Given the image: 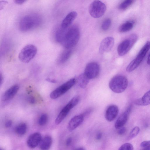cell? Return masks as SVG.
<instances>
[{
    "instance_id": "obj_31",
    "label": "cell",
    "mask_w": 150,
    "mask_h": 150,
    "mask_svg": "<svg viewBox=\"0 0 150 150\" xmlns=\"http://www.w3.org/2000/svg\"><path fill=\"white\" fill-rule=\"evenodd\" d=\"M126 128L125 127H122L118 130V134L120 135H122L124 134L126 132Z\"/></svg>"
},
{
    "instance_id": "obj_37",
    "label": "cell",
    "mask_w": 150,
    "mask_h": 150,
    "mask_svg": "<svg viewBox=\"0 0 150 150\" xmlns=\"http://www.w3.org/2000/svg\"><path fill=\"white\" fill-rule=\"evenodd\" d=\"M2 2H1V1L0 2V5H2V6H0V9H3V8L4 7L5 5L7 3V2L6 1H2Z\"/></svg>"
},
{
    "instance_id": "obj_23",
    "label": "cell",
    "mask_w": 150,
    "mask_h": 150,
    "mask_svg": "<svg viewBox=\"0 0 150 150\" xmlns=\"http://www.w3.org/2000/svg\"><path fill=\"white\" fill-rule=\"evenodd\" d=\"M142 106H146L150 104V89L140 98Z\"/></svg>"
},
{
    "instance_id": "obj_7",
    "label": "cell",
    "mask_w": 150,
    "mask_h": 150,
    "mask_svg": "<svg viewBox=\"0 0 150 150\" xmlns=\"http://www.w3.org/2000/svg\"><path fill=\"white\" fill-rule=\"evenodd\" d=\"M137 39V36L134 34L130 35L129 37L121 42L118 45L117 51L120 56L126 54L131 49Z\"/></svg>"
},
{
    "instance_id": "obj_8",
    "label": "cell",
    "mask_w": 150,
    "mask_h": 150,
    "mask_svg": "<svg viewBox=\"0 0 150 150\" xmlns=\"http://www.w3.org/2000/svg\"><path fill=\"white\" fill-rule=\"evenodd\" d=\"M76 80L72 78L51 92L50 98L56 99L61 96L69 90L75 83Z\"/></svg>"
},
{
    "instance_id": "obj_12",
    "label": "cell",
    "mask_w": 150,
    "mask_h": 150,
    "mask_svg": "<svg viewBox=\"0 0 150 150\" xmlns=\"http://www.w3.org/2000/svg\"><path fill=\"white\" fill-rule=\"evenodd\" d=\"M132 105H130L127 109L118 117L115 124L116 129H119L123 127L127 121L129 115L132 109Z\"/></svg>"
},
{
    "instance_id": "obj_25",
    "label": "cell",
    "mask_w": 150,
    "mask_h": 150,
    "mask_svg": "<svg viewBox=\"0 0 150 150\" xmlns=\"http://www.w3.org/2000/svg\"><path fill=\"white\" fill-rule=\"evenodd\" d=\"M139 131L140 129L139 127L137 126L135 127L130 132L127 139L129 140L135 137L138 134Z\"/></svg>"
},
{
    "instance_id": "obj_38",
    "label": "cell",
    "mask_w": 150,
    "mask_h": 150,
    "mask_svg": "<svg viewBox=\"0 0 150 150\" xmlns=\"http://www.w3.org/2000/svg\"><path fill=\"white\" fill-rule=\"evenodd\" d=\"M92 110L91 109H89L88 110H86L85 112H84V113L82 114L84 116L88 114H89L91 111Z\"/></svg>"
},
{
    "instance_id": "obj_30",
    "label": "cell",
    "mask_w": 150,
    "mask_h": 150,
    "mask_svg": "<svg viewBox=\"0 0 150 150\" xmlns=\"http://www.w3.org/2000/svg\"><path fill=\"white\" fill-rule=\"evenodd\" d=\"M28 102L30 103L33 104L36 102V100L34 97L32 96H29L27 98Z\"/></svg>"
},
{
    "instance_id": "obj_15",
    "label": "cell",
    "mask_w": 150,
    "mask_h": 150,
    "mask_svg": "<svg viewBox=\"0 0 150 150\" xmlns=\"http://www.w3.org/2000/svg\"><path fill=\"white\" fill-rule=\"evenodd\" d=\"M119 112L118 107L115 105L110 106L107 109L105 113V118L108 121H113L117 116Z\"/></svg>"
},
{
    "instance_id": "obj_14",
    "label": "cell",
    "mask_w": 150,
    "mask_h": 150,
    "mask_svg": "<svg viewBox=\"0 0 150 150\" xmlns=\"http://www.w3.org/2000/svg\"><path fill=\"white\" fill-rule=\"evenodd\" d=\"M84 118V116L82 114L76 115L72 118L68 124V130L71 131L75 129L82 123Z\"/></svg>"
},
{
    "instance_id": "obj_27",
    "label": "cell",
    "mask_w": 150,
    "mask_h": 150,
    "mask_svg": "<svg viewBox=\"0 0 150 150\" xmlns=\"http://www.w3.org/2000/svg\"><path fill=\"white\" fill-rule=\"evenodd\" d=\"M48 120V117L46 114L42 115L39 118L38 123L39 125L43 126L45 125Z\"/></svg>"
},
{
    "instance_id": "obj_24",
    "label": "cell",
    "mask_w": 150,
    "mask_h": 150,
    "mask_svg": "<svg viewBox=\"0 0 150 150\" xmlns=\"http://www.w3.org/2000/svg\"><path fill=\"white\" fill-rule=\"evenodd\" d=\"M132 0H126L122 2L119 5V8L122 10H125L129 7L134 2Z\"/></svg>"
},
{
    "instance_id": "obj_26",
    "label": "cell",
    "mask_w": 150,
    "mask_h": 150,
    "mask_svg": "<svg viewBox=\"0 0 150 150\" xmlns=\"http://www.w3.org/2000/svg\"><path fill=\"white\" fill-rule=\"evenodd\" d=\"M111 24V21L110 18H107L103 22L101 25L102 29L104 31L108 29Z\"/></svg>"
},
{
    "instance_id": "obj_19",
    "label": "cell",
    "mask_w": 150,
    "mask_h": 150,
    "mask_svg": "<svg viewBox=\"0 0 150 150\" xmlns=\"http://www.w3.org/2000/svg\"><path fill=\"white\" fill-rule=\"evenodd\" d=\"M71 51L69 49L64 51L61 54L58 59V63L61 64L66 62L71 56Z\"/></svg>"
},
{
    "instance_id": "obj_28",
    "label": "cell",
    "mask_w": 150,
    "mask_h": 150,
    "mask_svg": "<svg viewBox=\"0 0 150 150\" xmlns=\"http://www.w3.org/2000/svg\"><path fill=\"white\" fill-rule=\"evenodd\" d=\"M118 150H133V146L129 143H126L122 144Z\"/></svg>"
},
{
    "instance_id": "obj_20",
    "label": "cell",
    "mask_w": 150,
    "mask_h": 150,
    "mask_svg": "<svg viewBox=\"0 0 150 150\" xmlns=\"http://www.w3.org/2000/svg\"><path fill=\"white\" fill-rule=\"evenodd\" d=\"M89 80L84 73L82 74L78 77L77 79L78 84L80 87L84 88L87 86Z\"/></svg>"
},
{
    "instance_id": "obj_39",
    "label": "cell",
    "mask_w": 150,
    "mask_h": 150,
    "mask_svg": "<svg viewBox=\"0 0 150 150\" xmlns=\"http://www.w3.org/2000/svg\"><path fill=\"white\" fill-rule=\"evenodd\" d=\"M147 62L148 64L150 65V53L148 57Z\"/></svg>"
},
{
    "instance_id": "obj_6",
    "label": "cell",
    "mask_w": 150,
    "mask_h": 150,
    "mask_svg": "<svg viewBox=\"0 0 150 150\" xmlns=\"http://www.w3.org/2000/svg\"><path fill=\"white\" fill-rule=\"evenodd\" d=\"M106 6L102 2L95 0L90 5L88 10L91 16L95 18H98L105 13L106 10Z\"/></svg>"
},
{
    "instance_id": "obj_43",
    "label": "cell",
    "mask_w": 150,
    "mask_h": 150,
    "mask_svg": "<svg viewBox=\"0 0 150 150\" xmlns=\"http://www.w3.org/2000/svg\"><path fill=\"white\" fill-rule=\"evenodd\" d=\"M144 150V149H143V150Z\"/></svg>"
},
{
    "instance_id": "obj_17",
    "label": "cell",
    "mask_w": 150,
    "mask_h": 150,
    "mask_svg": "<svg viewBox=\"0 0 150 150\" xmlns=\"http://www.w3.org/2000/svg\"><path fill=\"white\" fill-rule=\"evenodd\" d=\"M77 15V13L76 11H71L69 13L63 20L61 27L64 28H68L75 19Z\"/></svg>"
},
{
    "instance_id": "obj_18",
    "label": "cell",
    "mask_w": 150,
    "mask_h": 150,
    "mask_svg": "<svg viewBox=\"0 0 150 150\" xmlns=\"http://www.w3.org/2000/svg\"><path fill=\"white\" fill-rule=\"evenodd\" d=\"M52 137L47 136L43 138L41 141L39 147L41 150H48L52 144Z\"/></svg>"
},
{
    "instance_id": "obj_4",
    "label": "cell",
    "mask_w": 150,
    "mask_h": 150,
    "mask_svg": "<svg viewBox=\"0 0 150 150\" xmlns=\"http://www.w3.org/2000/svg\"><path fill=\"white\" fill-rule=\"evenodd\" d=\"M37 52V47L32 44H28L24 46L18 54V58L22 62L28 63L33 59Z\"/></svg>"
},
{
    "instance_id": "obj_2",
    "label": "cell",
    "mask_w": 150,
    "mask_h": 150,
    "mask_svg": "<svg viewBox=\"0 0 150 150\" xmlns=\"http://www.w3.org/2000/svg\"><path fill=\"white\" fill-rule=\"evenodd\" d=\"M42 21L41 17L38 14L35 13L27 15L20 20L19 28L22 32H27L39 26Z\"/></svg>"
},
{
    "instance_id": "obj_40",
    "label": "cell",
    "mask_w": 150,
    "mask_h": 150,
    "mask_svg": "<svg viewBox=\"0 0 150 150\" xmlns=\"http://www.w3.org/2000/svg\"><path fill=\"white\" fill-rule=\"evenodd\" d=\"M3 78L1 74H0V85H1L2 83Z\"/></svg>"
},
{
    "instance_id": "obj_41",
    "label": "cell",
    "mask_w": 150,
    "mask_h": 150,
    "mask_svg": "<svg viewBox=\"0 0 150 150\" xmlns=\"http://www.w3.org/2000/svg\"><path fill=\"white\" fill-rule=\"evenodd\" d=\"M74 150H85L84 148L82 147H79L76 149Z\"/></svg>"
},
{
    "instance_id": "obj_10",
    "label": "cell",
    "mask_w": 150,
    "mask_h": 150,
    "mask_svg": "<svg viewBox=\"0 0 150 150\" xmlns=\"http://www.w3.org/2000/svg\"><path fill=\"white\" fill-rule=\"evenodd\" d=\"M100 70L99 65L96 62H92L86 65L84 73L88 79H93L98 75Z\"/></svg>"
},
{
    "instance_id": "obj_21",
    "label": "cell",
    "mask_w": 150,
    "mask_h": 150,
    "mask_svg": "<svg viewBox=\"0 0 150 150\" xmlns=\"http://www.w3.org/2000/svg\"><path fill=\"white\" fill-rule=\"evenodd\" d=\"M27 125L25 123H21L18 125L14 129L15 133L19 136L24 135L26 133Z\"/></svg>"
},
{
    "instance_id": "obj_11",
    "label": "cell",
    "mask_w": 150,
    "mask_h": 150,
    "mask_svg": "<svg viewBox=\"0 0 150 150\" xmlns=\"http://www.w3.org/2000/svg\"><path fill=\"white\" fill-rule=\"evenodd\" d=\"M114 42V38L111 37H108L104 38L101 42L99 47L100 53L110 52L112 50Z\"/></svg>"
},
{
    "instance_id": "obj_22",
    "label": "cell",
    "mask_w": 150,
    "mask_h": 150,
    "mask_svg": "<svg viewBox=\"0 0 150 150\" xmlns=\"http://www.w3.org/2000/svg\"><path fill=\"white\" fill-rule=\"evenodd\" d=\"M134 24V22L132 21L126 22L120 26L119 28V30L121 33L128 31L133 28Z\"/></svg>"
},
{
    "instance_id": "obj_35",
    "label": "cell",
    "mask_w": 150,
    "mask_h": 150,
    "mask_svg": "<svg viewBox=\"0 0 150 150\" xmlns=\"http://www.w3.org/2000/svg\"><path fill=\"white\" fill-rule=\"evenodd\" d=\"M102 134L101 132H99L97 134L96 139L97 140H100L102 137Z\"/></svg>"
},
{
    "instance_id": "obj_36",
    "label": "cell",
    "mask_w": 150,
    "mask_h": 150,
    "mask_svg": "<svg viewBox=\"0 0 150 150\" xmlns=\"http://www.w3.org/2000/svg\"><path fill=\"white\" fill-rule=\"evenodd\" d=\"M46 80L49 82L52 83H55L57 82V81L54 79H52L49 78H47Z\"/></svg>"
},
{
    "instance_id": "obj_42",
    "label": "cell",
    "mask_w": 150,
    "mask_h": 150,
    "mask_svg": "<svg viewBox=\"0 0 150 150\" xmlns=\"http://www.w3.org/2000/svg\"><path fill=\"white\" fill-rule=\"evenodd\" d=\"M0 150H4L3 149H0Z\"/></svg>"
},
{
    "instance_id": "obj_9",
    "label": "cell",
    "mask_w": 150,
    "mask_h": 150,
    "mask_svg": "<svg viewBox=\"0 0 150 150\" xmlns=\"http://www.w3.org/2000/svg\"><path fill=\"white\" fill-rule=\"evenodd\" d=\"M150 49V42L147 41L141 49L136 57L129 64V67L134 70L139 65Z\"/></svg>"
},
{
    "instance_id": "obj_5",
    "label": "cell",
    "mask_w": 150,
    "mask_h": 150,
    "mask_svg": "<svg viewBox=\"0 0 150 150\" xmlns=\"http://www.w3.org/2000/svg\"><path fill=\"white\" fill-rule=\"evenodd\" d=\"M80 97L76 96L72 98L62 109L55 120V123L58 125L64 119L71 109L76 106L79 102Z\"/></svg>"
},
{
    "instance_id": "obj_1",
    "label": "cell",
    "mask_w": 150,
    "mask_h": 150,
    "mask_svg": "<svg viewBox=\"0 0 150 150\" xmlns=\"http://www.w3.org/2000/svg\"><path fill=\"white\" fill-rule=\"evenodd\" d=\"M80 36L79 29L76 26L67 28L61 27L57 29L55 33L56 41L67 49L75 46L78 42Z\"/></svg>"
},
{
    "instance_id": "obj_34",
    "label": "cell",
    "mask_w": 150,
    "mask_h": 150,
    "mask_svg": "<svg viewBox=\"0 0 150 150\" xmlns=\"http://www.w3.org/2000/svg\"><path fill=\"white\" fill-rule=\"evenodd\" d=\"M72 142V138L71 137H69L67 139L66 141V145L67 146H69Z\"/></svg>"
},
{
    "instance_id": "obj_29",
    "label": "cell",
    "mask_w": 150,
    "mask_h": 150,
    "mask_svg": "<svg viewBox=\"0 0 150 150\" xmlns=\"http://www.w3.org/2000/svg\"><path fill=\"white\" fill-rule=\"evenodd\" d=\"M140 146L144 150H150V141L142 142L140 144Z\"/></svg>"
},
{
    "instance_id": "obj_16",
    "label": "cell",
    "mask_w": 150,
    "mask_h": 150,
    "mask_svg": "<svg viewBox=\"0 0 150 150\" xmlns=\"http://www.w3.org/2000/svg\"><path fill=\"white\" fill-rule=\"evenodd\" d=\"M19 89V86L18 85H15L11 86L4 94L2 97V100L6 102L12 99L18 91Z\"/></svg>"
},
{
    "instance_id": "obj_3",
    "label": "cell",
    "mask_w": 150,
    "mask_h": 150,
    "mask_svg": "<svg viewBox=\"0 0 150 150\" xmlns=\"http://www.w3.org/2000/svg\"><path fill=\"white\" fill-rule=\"evenodd\" d=\"M128 83V80L126 76L119 75L112 78L110 81L109 86L110 89L113 92L120 93L126 90Z\"/></svg>"
},
{
    "instance_id": "obj_13",
    "label": "cell",
    "mask_w": 150,
    "mask_h": 150,
    "mask_svg": "<svg viewBox=\"0 0 150 150\" xmlns=\"http://www.w3.org/2000/svg\"><path fill=\"white\" fill-rule=\"evenodd\" d=\"M41 134L39 132H35L31 134L27 140V144L31 149H34L40 144L42 140Z\"/></svg>"
},
{
    "instance_id": "obj_33",
    "label": "cell",
    "mask_w": 150,
    "mask_h": 150,
    "mask_svg": "<svg viewBox=\"0 0 150 150\" xmlns=\"http://www.w3.org/2000/svg\"><path fill=\"white\" fill-rule=\"evenodd\" d=\"M26 1L24 0H15L14 1L15 3L17 4L21 5Z\"/></svg>"
},
{
    "instance_id": "obj_32",
    "label": "cell",
    "mask_w": 150,
    "mask_h": 150,
    "mask_svg": "<svg viewBox=\"0 0 150 150\" xmlns=\"http://www.w3.org/2000/svg\"><path fill=\"white\" fill-rule=\"evenodd\" d=\"M12 124V121L11 120H8L5 122V126L6 128H9L11 126Z\"/></svg>"
}]
</instances>
